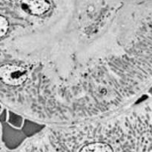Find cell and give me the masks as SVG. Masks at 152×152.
I'll list each match as a JSON object with an SVG mask.
<instances>
[{
    "label": "cell",
    "mask_w": 152,
    "mask_h": 152,
    "mask_svg": "<svg viewBox=\"0 0 152 152\" xmlns=\"http://www.w3.org/2000/svg\"><path fill=\"white\" fill-rule=\"evenodd\" d=\"M42 127L44 126H42V125H39V124L25 119V122H24L23 126H22V130H23V132L26 135H28V134L31 135V134L39 131Z\"/></svg>",
    "instance_id": "4"
},
{
    "label": "cell",
    "mask_w": 152,
    "mask_h": 152,
    "mask_svg": "<svg viewBox=\"0 0 152 152\" xmlns=\"http://www.w3.org/2000/svg\"><path fill=\"white\" fill-rule=\"evenodd\" d=\"M0 77L6 84L19 86L28 78L27 72L23 67L15 65H4L0 68Z\"/></svg>",
    "instance_id": "1"
},
{
    "label": "cell",
    "mask_w": 152,
    "mask_h": 152,
    "mask_svg": "<svg viewBox=\"0 0 152 152\" xmlns=\"http://www.w3.org/2000/svg\"><path fill=\"white\" fill-rule=\"evenodd\" d=\"M149 92H150V93H151V94H152V88H151V89H150V91H149Z\"/></svg>",
    "instance_id": "7"
},
{
    "label": "cell",
    "mask_w": 152,
    "mask_h": 152,
    "mask_svg": "<svg viewBox=\"0 0 152 152\" xmlns=\"http://www.w3.org/2000/svg\"><path fill=\"white\" fill-rule=\"evenodd\" d=\"M21 7L29 14L39 16L45 13L50 5L48 0H21Z\"/></svg>",
    "instance_id": "2"
},
{
    "label": "cell",
    "mask_w": 152,
    "mask_h": 152,
    "mask_svg": "<svg viewBox=\"0 0 152 152\" xmlns=\"http://www.w3.org/2000/svg\"><path fill=\"white\" fill-rule=\"evenodd\" d=\"M80 152H114L111 145L105 142H92L83 146Z\"/></svg>",
    "instance_id": "3"
},
{
    "label": "cell",
    "mask_w": 152,
    "mask_h": 152,
    "mask_svg": "<svg viewBox=\"0 0 152 152\" xmlns=\"http://www.w3.org/2000/svg\"><path fill=\"white\" fill-rule=\"evenodd\" d=\"M9 23L7 19L3 16H0V36L1 37L7 33Z\"/></svg>",
    "instance_id": "6"
},
{
    "label": "cell",
    "mask_w": 152,
    "mask_h": 152,
    "mask_svg": "<svg viewBox=\"0 0 152 152\" xmlns=\"http://www.w3.org/2000/svg\"><path fill=\"white\" fill-rule=\"evenodd\" d=\"M24 122H25V120L20 116L15 114L13 112H9L8 123L10 125L15 127V128H22L24 125Z\"/></svg>",
    "instance_id": "5"
}]
</instances>
